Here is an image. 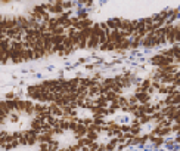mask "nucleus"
Segmentation results:
<instances>
[{
    "instance_id": "nucleus-15",
    "label": "nucleus",
    "mask_w": 180,
    "mask_h": 151,
    "mask_svg": "<svg viewBox=\"0 0 180 151\" xmlns=\"http://www.w3.org/2000/svg\"><path fill=\"white\" fill-rule=\"evenodd\" d=\"M30 59H36V58H34V50L25 49L22 52V61H30Z\"/></svg>"
},
{
    "instance_id": "nucleus-6",
    "label": "nucleus",
    "mask_w": 180,
    "mask_h": 151,
    "mask_svg": "<svg viewBox=\"0 0 180 151\" xmlns=\"http://www.w3.org/2000/svg\"><path fill=\"white\" fill-rule=\"evenodd\" d=\"M142 46H145V48L157 46V37L154 34H148L146 37H143V40H142Z\"/></svg>"
},
{
    "instance_id": "nucleus-12",
    "label": "nucleus",
    "mask_w": 180,
    "mask_h": 151,
    "mask_svg": "<svg viewBox=\"0 0 180 151\" xmlns=\"http://www.w3.org/2000/svg\"><path fill=\"white\" fill-rule=\"evenodd\" d=\"M118 105H120V108H123L124 111H129V110H130L129 98H124V96H120V99H118Z\"/></svg>"
},
{
    "instance_id": "nucleus-19",
    "label": "nucleus",
    "mask_w": 180,
    "mask_h": 151,
    "mask_svg": "<svg viewBox=\"0 0 180 151\" xmlns=\"http://www.w3.org/2000/svg\"><path fill=\"white\" fill-rule=\"evenodd\" d=\"M52 34L53 36H65V28L62 27V25H59V27H56L52 31Z\"/></svg>"
},
{
    "instance_id": "nucleus-23",
    "label": "nucleus",
    "mask_w": 180,
    "mask_h": 151,
    "mask_svg": "<svg viewBox=\"0 0 180 151\" xmlns=\"http://www.w3.org/2000/svg\"><path fill=\"white\" fill-rule=\"evenodd\" d=\"M86 138H89L92 142H96L97 141V132H93V130H89L87 132V136Z\"/></svg>"
},
{
    "instance_id": "nucleus-24",
    "label": "nucleus",
    "mask_w": 180,
    "mask_h": 151,
    "mask_svg": "<svg viewBox=\"0 0 180 151\" xmlns=\"http://www.w3.org/2000/svg\"><path fill=\"white\" fill-rule=\"evenodd\" d=\"M99 93V84H95V86H92L89 89V96H95Z\"/></svg>"
},
{
    "instance_id": "nucleus-21",
    "label": "nucleus",
    "mask_w": 180,
    "mask_h": 151,
    "mask_svg": "<svg viewBox=\"0 0 180 151\" xmlns=\"http://www.w3.org/2000/svg\"><path fill=\"white\" fill-rule=\"evenodd\" d=\"M61 148H59V142L58 141H52V142H49V151H59Z\"/></svg>"
},
{
    "instance_id": "nucleus-17",
    "label": "nucleus",
    "mask_w": 180,
    "mask_h": 151,
    "mask_svg": "<svg viewBox=\"0 0 180 151\" xmlns=\"http://www.w3.org/2000/svg\"><path fill=\"white\" fill-rule=\"evenodd\" d=\"M105 96L108 98V101H109V102H118V99H120V95H117L114 90H109V92H108Z\"/></svg>"
},
{
    "instance_id": "nucleus-22",
    "label": "nucleus",
    "mask_w": 180,
    "mask_h": 151,
    "mask_svg": "<svg viewBox=\"0 0 180 151\" xmlns=\"http://www.w3.org/2000/svg\"><path fill=\"white\" fill-rule=\"evenodd\" d=\"M78 128V118H74V120H69V130L75 132Z\"/></svg>"
},
{
    "instance_id": "nucleus-11",
    "label": "nucleus",
    "mask_w": 180,
    "mask_h": 151,
    "mask_svg": "<svg viewBox=\"0 0 180 151\" xmlns=\"http://www.w3.org/2000/svg\"><path fill=\"white\" fill-rule=\"evenodd\" d=\"M97 48H99V37L92 36L87 42V49H97Z\"/></svg>"
},
{
    "instance_id": "nucleus-28",
    "label": "nucleus",
    "mask_w": 180,
    "mask_h": 151,
    "mask_svg": "<svg viewBox=\"0 0 180 151\" xmlns=\"http://www.w3.org/2000/svg\"><path fill=\"white\" fill-rule=\"evenodd\" d=\"M77 17H78L80 21H84V19H87V12H86V11L78 12V15H77Z\"/></svg>"
},
{
    "instance_id": "nucleus-18",
    "label": "nucleus",
    "mask_w": 180,
    "mask_h": 151,
    "mask_svg": "<svg viewBox=\"0 0 180 151\" xmlns=\"http://www.w3.org/2000/svg\"><path fill=\"white\" fill-rule=\"evenodd\" d=\"M0 53H2V62L3 64L11 61V50H0Z\"/></svg>"
},
{
    "instance_id": "nucleus-5",
    "label": "nucleus",
    "mask_w": 180,
    "mask_h": 151,
    "mask_svg": "<svg viewBox=\"0 0 180 151\" xmlns=\"http://www.w3.org/2000/svg\"><path fill=\"white\" fill-rule=\"evenodd\" d=\"M53 130V129H52ZM43 132L39 135V144H49L53 141V132Z\"/></svg>"
},
{
    "instance_id": "nucleus-27",
    "label": "nucleus",
    "mask_w": 180,
    "mask_h": 151,
    "mask_svg": "<svg viewBox=\"0 0 180 151\" xmlns=\"http://www.w3.org/2000/svg\"><path fill=\"white\" fill-rule=\"evenodd\" d=\"M129 102H130V105H137V104H139V101H137V96H136V95L130 96V98H129Z\"/></svg>"
},
{
    "instance_id": "nucleus-26",
    "label": "nucleus",
    "mask_w": 180,
    "mask_h": 151,
    "mask_svg": "<svg viewBox=\"0 0 180 151\" xmlns=\"http://www.w3.org/2000/svg\"><path fill=\"white\" fill-rule=\"evenodd\" d=\"M120 108V105H118V102H111L109 104V107H108V110H109V113H115L117 110Z\"/></svg>"
},
{
    "instance_id": "nucleus-13",
    "label": "nucleus",
    "mask_w": 180,
    "mask_h": 151,
    "mask_svg": "<svg viewBox=\"0 0 180 151\" xmlns=\"http://www.w3.org/2000/svg\"><path fill=\"white\" fill-rule=\"evenodd\" d=\"M103 31H102L101 28V24H93V27H92V36H95V37H101L103 36Z\"/></svg>"
},
{
    "instance_id": "nucleus-29",
    "label": "nucleus",
    "mask_w": 180,
    "mask_h": 151,
    "mask_svg": "<svg viewBox=\"0 0 180 151\" xmlns=\"http://www.w3.org/2000/svg\"><path fill=\"white\" fill-rule=\"evenodd\" d=\"M112 90L117 93V95H121V92H123V86H120V84H115L112 88Z\"/></svg>"
},
{
    "instance_id": "nucleus-4",
    "label": "nucleus",
    "mask_w": 180,
    "mask_h": 151,
    "mask_svg": "<svg viewBox=\"0 0 180 151\" xmlns=\"http://www.w3.org/2000/svg\"><path fill=\"white\" fill-rule=\"evenodd\" d=\"M165 105L167 107H171V105H180V92H177V93H173V95H168L167 98H165Z\"/></svg>"
},
{
    "instance_id": "nucleus-35",
    "label": "nucleus",
    "mask_w": 180,
    "mask_h": 151,
    "mask_svg": "<svg viewBox=\"0 0 180 151\" xmlns=\"http://www.w3.org/2000/svg\"><path fill=\"white\" fill-rule=\"evenodd\" d=\"M59 151H67V150H65V148H62V150H59Z\"/></svg>"
},
{
    "instance_id": "nucleus-25",
    "label": "nucleus",
    "mask_w": 180,
    "mask_h": 151,
    "mask_svg": "<svg viewBox=\"0 0 180 151\" xmlns=\"http://www.w3.org/2000/svg\"><path fill=\"white\" fill-rule=\"evenodd\" d=\"M93 122H95L93 118H81V120H78V123L84 124V126H87V128H89V126H92V124H93Z\"/></svg>"
},
{
    "instance_id": "nucleus-8",
    "label": "nucleus",
    "mask_w": 180,
    "mask_h": 151,
    "mask_svg": "<svg viewBox=\"0 0 180 151\" xmlns=\"http://www.w3.org/2000/svg\"><path fill=\"white\" fill-rule=\"evenodd\" d=\"M107 24H108V27L111 28L112 31H115V30H120V28H121L123 19H121V18H114V19H109Z\"/></svg>"
},
{
    "instance_id": "nucleus-34",
    "label": "nucleus",
    "mask_w": 180,
    "mask_h": 151,
    "mask_svg": "<svg viewBox=\"0 0 180 151\" xmlns=\"http://www.w3.org/2000/svg\"><path fill=\"white\" fill-rule=\"evenodd\" d=\"M176 142H180V136H179V138H177V139H176Z\"/></svg>"
},
{
    "instance_id": "nucleus-14",
    "label": "nucleus",
    "mask_w": 180,
    "mask_h": 151,
    "mask_svg": "<svg viewBox=\"0 0 180 151\" xmlns=\"http://www.w3.org/2000/svg\"><path fill=\"white\" fill-rule=\"evenodd\" d=\"M130 48H131L130 39H124L120 45H117V50H126V49H130Z\"/></svg>"
},
{
    "instance_id": "nucleus-3",
    "label": "nucleus",
    "mask_w": 180,
    "mask_h": 151,
    "mask_svg": "<svg viewBox=\"0 0 180 151\" xmlns=\"http://www.w3.org/2000/svg\"><path fill=\"white\" fill-rule=\"evenodd\" d=\"M18 27V21L17 18H6L2 21V31H6V30H12V28Z\"/></svg>"
},
{
    "instance_id": "nucleus-20",
    "label": "nucleus",
    "mask_w": 180,
    "mask_h": 151,
    "mask_svg": "<svg viewBox=\"0 0 180 151\" xmlns=\"http://www.w3.org/2000/svg\"><path fill=\"white\" fill-rule=\"evenodd\" d=\"M25 114H34V104L33 102H30V101H27V107H25Z\"/></svg>"
},
{
    "instance_id": "nucleus-1",
    "label": "nucleus",
    "mask_w": 180,
    "mask_h": 151,
    "mask_svg": "<svg viewBox=\"0 0 180 151\" xmlns=\"http://www.w3.org/2000/svg\"><path fill=\"white\" fill-rule=\"evenodd\" d=\"M165 39H167V42L168 43H171V45H174L176 42V25H170V24H167L165 25Z\"/></svg>"
},
{
    "instance_id": "nucleus-31",
    "label": "nucleus",
    "mask_w": 180,
    "mask_h": 151,
    "mask_svg": "<svg viewBox=\"0 0 180 151\" xmlns=\"http://www.w3.org/2000/svg\"><path fill=\"white\" fill-rule=\"evenodd\" d=\"M99 145H101V144H96V142H93V144H92L89 148H90V151H99Z\"/></svg>"
},
{
    "instance_id": "nucleus-32",
    "label": "nucleus",
    "mask_w": 180,
    "mask_h": 151,
    "mask_svg": "<svg viewBox=\"0 0 180 151\" xmlns=\"http://www.w3.org/2000/svg\"><path fill=\"white\" fill-rule=\"evenodd\" d=\"M74 6V3H71V2H64V11L65 9H71Z\"/></svg>"
},
{
    "instance_id": "nucleus-2",
    "label": "nucleus",
    "mask_w": 180,
    "mask_h": 151,
    "mask_svg": "<svg viewBox=\"0 0 180 151\" xmlns=\"http://www.w3.org/2000/svg\"><path fill=\"white\" fill-rule=\"evenodd\" d=\"M24 136L27 138L28 145H34V144L39 142V133L34 132V130H24Z\"/></svg>"
},
{
    "instance_id": "nucleus-16",
    "label": "nucleus",
    "mask_w": 180,
    "mask_h": 151,
    "mask_svg": "<svg viewBox=\"0 0 180 151\" xmlns=\"http://www.w3.org/2000/svg\"><path fill=\"white\" fill-rule=\"evenodd\" d=\"M149 139L154 142L155 147H159L161 144H164V138H161V136H154L152 133H149Z\"/></svg>"
},
{
    "instance_id": "nucleus-10",
    "label": "nucleus",
    "mask_w": 180,
    "mask_h": 151,
    "mask_svg": "<svg viewBox=\"0 0 180 151\" xmlns=\"http://www.w3.org/2000/svg\"><path fill=\"white\" fill-rule=\"evenodd\" d=\"M136 96H137V101L140 102L142 105H145V104H148V102L151 101V95L146 93V92H143V93H136Z\"/></svg>"
},
{
    "instance_id": "nucleus-9",
    "label": "nucleus",
    "mask_w": 180,
    "mask_h": 151,
    "mask_svg": "<svg viewBox=\"0 0 180 151\" xmlns=\"http://www.w3.org/2000/svg\"><path fill=\"white\" fill-rule=\"evenodd\" d=\"M50 111H52V116L53 117H64V108H61V107H58L56 104H50Z\"/></svg>"
},
{
    "instance_id": "nucleus-33",
    "label": "nucleus",
    "mask_w": 180,
    "mask_h": 151,
    "mask_svg": "<svg viewBox=\"0 0 180 151\" xmlns=\"http://www.w3.org/2000/svg\"><path fill=\"white\" fill-rule=\"evenodd\" d=\"M176 40H177V42H180V30L177 28V25H176Z\"/></svg>"
},
{
    "instance_id": "nucleus-7",
    "label": "nucleus",
    "mask_w": 180,
    "mask_h": 151,
    "mask_svg": "<svg viewBox=\"0 0 180 151\" xmlns=\"http://www.w3.org/2000/svg\"><path fill=\"white\" fill-rule=\"evenodd\" d=\"M109 101H108V98L105 95H101L99 98H96L95 99V105L96 107H101V108H108L109 107Z\"/></svg>"
},
{
    "instance_id": "nucleus-30",
    "label": "nucleus",
    "mask_w": 180,
    "mask_h": 151,
    "mask_svg": "<svg viewBox=\"0 0 180 151\" xmlns=\"http://www.w3.org/2000/svg\"><path fill=\"white\" fill-rule=\"evenodd\" d=\"M39 151H49V144H39Z\"/></svg>"
}]
</instances>
